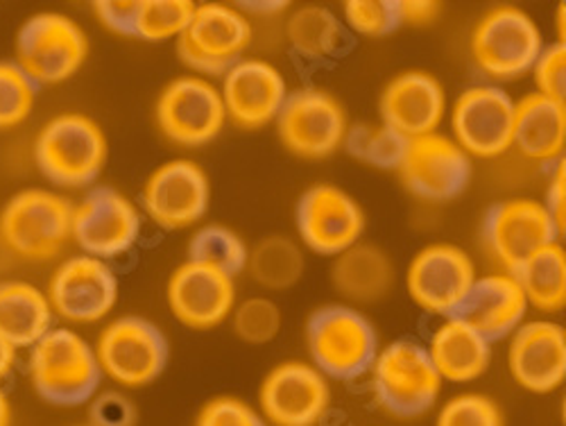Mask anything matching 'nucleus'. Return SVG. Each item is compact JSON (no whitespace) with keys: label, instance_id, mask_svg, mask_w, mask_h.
I'll return each mask as SVG.
<instances>
[{"label":"nucleus","instance_id":"nucleus-41","mask_svg":"<svg viewBox=\"0 0 566 426\" xmlns=\"http://www.w3.org/2000/svg\"><path fill=\"white\" fill-rule=\"evenodd\" d=\"M198 426H265V422L245 402L218 397L202 408Z\"/></svg>","mask_w":566,"mask_h":426},{"label":"nucleus","instance_id":"nucleus-1","mask_svg":"<svg viewBox=\"0 0 566 426\" xmlns=\"http://www.w3.org/2000/svg\"><path fill=\"white\" fill-rule=\"evenodd\" d=\"M28 367L39 397L62 408L91 402L103 382L96 352L71 329H51L30 347Z\"/></svg>","mask_w":566,"mask_h":426},{"label":"nucleus","instance_id":"nucleus-29","mask_svg":"<svg viewBox=\"0 0 566 426\" xmlns=\"http://www.w3.org/2000/svg\"><path fill=\"white\" fill-rule=\"evenodd\" d=\"M332 281L347 300L376 302L395 287V266L381 248L358 241L338 254L332 268Z\"/></svg>","mask_w":566,"mask_h":426},{"label":"nucleus","instance_id":"nucleus-23","mask_svg":"<svg viewBox=\"0 0 566 426\" xmlns=\"http://www.w3.org/2000/svg\"><path fill=\"white\" fill-rule=\"evenodd\" d=\"M168 304L181 324L213 329L233 311V279L209 266L186 261L170 274Z\"/></svg>","mask_w":566,"mask_h":426},{"label":"nucleus","instance_id":"nucleus-3","mask_svg":"<svg viewBox=\"0 0 566 426\" xmlns=\"http://www.w3.org/2000/svg\"><path fill=\"white\" fill-rule=\"evenodd\" d=\"M73 205L45 188H28L0 211V236L17 259L51 261L71 241Z\"/></svg>","mask_w":566,"mask_h":426},{"label":"nucleus","instance_id":"nucleus-47","mask_svg":"<svg viewBox=\"0 0 566 426\" xmlns=\"http://www.w3.org/2000/svg\"><path fill=\"white\" fill-rule=\"evenodd\" d=\"M0 426H12V404L3 388H0Z\"/></svg>","mask_w":566,"mask_h":426},{"label":"nucleus","instance_id":"nucleus-26","mask_svg":"<svg viewBox=\"0 0 566 426\" xmlns=\"http://www.w3.org/2000/svg\"><path fill=\"white\" fill-rule=\"evenodd\" d=\"M566 144V105L539 93L514 105L512 146L537 162L562 159Z\"/></svg>","mask_w":566,"mask_h":426},{"label":"nucleus","instance_id":"nucleus-45","mask_svg":"<svg viewBox=\"0 0 566 426\" xmlns=\"http://www.w3.org/2000/svg\"><path fill=\"white\" fill-rule=\"evenodd\" d=\"M399 10H401V23L410 25H427L436 21L440 12V3H433V0H399Z\"/></svg>","mask_w":566,"mask_h":426},{"label":"nucleus","instance_id":"nucleus-14","mask_svg":"<svg viewBox=\"0 0 566 426\" xmlns=\"http://www.w3.org/2000/svg\"><path fill=\"white\" fill-rule=\"evenodd\" d=\"M397 170L412 196L431 202H447L467 188L471 179V159L453 138L429 134L410 141Z\"/></svg>","mask_w":566,"mask_h":426},{"label":"nucleus","instance_id":"nucleus-17","mask_svg":"<svg viewBox=\"0 0 566 426\" xmlns=\"http://www.w3.org/2000/svg\"><path fill=\"white\" fill-rule=\"evenodd\" d=\"M363 229V209L338 186L317 184L300 198L297 231L317 254L338 257L360 241Z\"/></svg>","mask_w":566,"mask_h":426},{"label":"nucleus","instance_id":"nucleus-44","mask_svg":"<svg viewBox=\"0 0 566 426\" xmlns=\"http://www.w3.org/2000/svg\"><path fill=\"white\" fill-rule=\"evenodd\" d=\"M557 233L564 236V222H566V170H564V162L559 159L557 170L553 173V181L548 188V202L544 205Z\"/></svg>","mask_w":566,"mask_h":426},{"label":"nucleus","instance_id":"nucleus-24","mask_svg":"<svg viewBox=\"0 0 566 426\" xmlns=\"http://www.w3.org/2000/svg\"><path fill=\"white\" fill-rule=\"evenodd\" d=\"M379 110L386 127L412 141L436 134L447 112V96L431 73L408 71L386 86Z\"/></svg>","mask_w":566,"mask_h":426},{"label":"nucleus","instance_id":"nucleus-28","mask_svg":"<svg viewBox=\"0 0 566 426\" xmlns=\"http://www.w3.org/2000/svg\"><path fill=\"white\" fill-rule=\"evenodd\" d=\"M427 352L442 382L449 378L455 384H467L483 376L492 361L490 343L458 318H449L438 326Z\"/></svg>","mask_w":566,"mask_h":426},{"label":"nucleus","instance_id":"nucleus-36","mask_svg":"<svg viewBox=\"0 0 566 426\" xmlns=\"http://www.w3.org/2000/svg\"><path fill=\"white\" fill-rule=\"evenodd\" d=\"M39 86L14 64L0 62V129H12L28 121Z\"/></svg>","mask_w":566,"mask_h":426},{"label":"nucleus","instance_id":"nucleus-38","mask_svg":"<svg viewBox=\"0 0 566 426\" xmlns=\"http://www.w3.org/2000/svg\"><path fill=\"white\" fill-rule=\"evenodd\" d=\"M345 19L365 37H386L403 25L399 0H347Z\"/></svg>","mask_w":566,"mask_h":426},{"label":"nucleus","instance_id":"nucleus-49","mask_svg":"<svg viewBox=\"0 0 566 426\" xmlns=\"http://www.w3.org/2000/svg\"><path fill=\"white\" fill-rule=\"evenodd\" d=\"M564 12H566V8H564V3L557 8V30H559V41L557 43H564V39H566V30H564Z\"/></svg>","mask_w":566,"mask_h":426},{"label":"nucleus","instance_id":"nucleus-34","mask_svg":"<svg viewBox=\"0 0 566 426\" xmlns=\"http://www.w3.org/2000/svg\"><path fill=\"white\" fill-rule=\"evenodd\" d=\"M343 144L354 159L374 168L392 170L399 168L410 141L386 125L365 123L347 129Z\"/></svg>","mask_w":566,"mask_h":426},{"label":"nucleus","instance_id":"nucleus-46","mask_svg":"<svg viewBox=\"0 0 566 426\" xmlns=\"http://www.w3.org/2000/svg\"><path fill=\"white\" fill-rule=\"evenodd\" d=\"M14 363H17V350L0 336V382L14 370Z\"/></svg>","mask_w":566,"mask_h":426},{"label":"nucleus","instance_id":"nucleus-25","mask_svg":"<svg viewBox=\"0 0 566 426\" xmlns=\"http://www.w3.org/2000/svg\"><path fill=\"white\" fill-rule=\"evenodd\" d=\"M526 309L528 302L522 287L505 272L476 279L453 318L474 329L488 343H494L522 326Z\"/></svg>","mask_w":566,"mask_h":426},{"label":"nucleus","instance_id":"nucleus-15","mask_svg":"<svg viewBox=\"0 0 566 426\" xmlns=\"http://www.w3.org/2000/svg\"><path fill=\"white\" fill-rule=\"evenodd\" d=\"M476 270L469 254L449 243L423 248L408 266L406 287L417 306L429 313L453 318L474 287Z\"/></svg>","mask_w":566,"mask_h":426},{"label":"nucleus","instance_id":"nucleus-33","mask_svg":"<svg viewBox=\"0 0 566 426\" xmlns=\"http://www.w3.org/2000/svg\"><path fill=\"white\" fill-rule=\"evenodd\" d=\"M248 246L235 231L222 225H207L196 231L188 246V261L209 266L233 279L248 266Z\"/></svg>","mask_w":566,"mask_h":426},{"label":"nucleus","instance_id":"nucleus-22","mask_svg":"<svg viewBox=\"0 0 566 426\" xmlns=\"http://www.w3.org/2000/svg\"><path fill=\"white\" fill-rule=\"evenodd\" d=\"M507 365L514 382L537 395L553 393L566 376V334L548 320L526 322L514 331Z\"/></svg>","mask_w":566,"mask_h":426},{"label":"nucleus","instance_id":"nucleus-8","mask_svg":"<svg viewBox=\"0 0 566 426\" xmlns=\"http://www.w3.org/2000/svg\"><path fill=\"white\" fill-rule=\"evenodd\" d=\"M250 21L229 6L207 3L196 8L191 21L177 37L179 60L202 75H224L243 60L252 43Z\"/></svg>","mask_w":566,"mask_h":426},{"label":"nucleus","instance_id":"nucleus-37","mask_svg":"<svg viewBox=\"0 0 566 426\" xmlns=\"http://www.w3.org/2000/svg\"><path fill=\"white\" fill-rule=\"evenodd\" d=\"M231 313L235 336L250 345H265L274 341L281 329V311L268 298H250Z\"/></svg>","mask_w":566,"mask_h":426},{"label":"nucleus","instance_id":"nucleus-6","mask_svg":"<svg viewBox=\"0 0 566 426\" xmlns=\"http://www.w3.org/2000/svg\"><path fill=\"white\" fill-rule=\"evenodd\" d=\"M371 384L376 399L388 413L417 417L436 404L442 391V376L427 347L415 341H397L376 354Z\"/></svg>","mask_w":566,"mask_h":426},{"label":"nucleus","instance_id":"nucleus-9","mask_svg":"<svg viewBox=\"0 0 566 426\" xmlns=\"http://www.w3.org/2000/svg\"><path fill=\"white\" fill-rule=\"evenodd\" d=\"M542 51L544 39L537 23L512 6L488 12L471 37L479 69L496 80H516L533 71Z\"/></svg>","mask_w":566,"mask_h":426},{"label":"nucleus","instance_id":"nucleus-11","mask_svg":"<svg viewBox=\"0 0 566 426\" xmlns=\"http://www.w3.org/2000/svg\"><path fill=\"white\" fill-rule=\"evenodd\" d=\"M140 233L136 205L112 186L91 188L86 198L73 207L71 241L93 259H114L134 248Z\"/></svg>","mask_w":566,"mask_h":426},{"label":"nucleus","instance_id":"nucleus-32","mask_svg":"<svg viewBox=\"0 0 566 426\" xmlns=\"http://www.w3.org/2000/svg\"><path fill=\"white\" fill-rule=\"evenodd\" d=\"M286 34L293 49L308 60H322L334 55L343 41V28L338 17L317 6L297 10L286 25Z\"/></svg>","mask_w":566,"mask_h":426},{"label":"nucleus","instance_id":"nucleus-20","mask_svg":"<svg viewBox=\"0 0 566 426\" xmlns=\"http://www.w3.org/2000/svg\"><path fill=\"white\" fill-rule=\"evenodd\" d=\"M328 399L324 374L300 361L276 365L261 386V408L274 426H315Z\"/></svg>","mask_w":566,"mask_h":426},{"label":"nucleus","instance_id":"nucleus-39","mask_svg":"<svg viewBox=\"0 0 566 426\" xmlns=\"http://www.w3.org/2000/svg\"><path fill=\"white\" fill-rule=\"evenodd\" d=\"M438 426H503V415L490 397L464 393L444 404Z\"/></svg>","mask_w":566,"mask_h":426},{"label":"nucleus","instance_id":"nucleus-13","mask_svg":"<svg viewBox=\"0 0 566 426\" xmlns=\"http://www.w3.org/2000/svg\"><path fill=\"white\" fill-rule=\"evenodd\" d=\"M45 298L62 320L91 324L109 315L116 306L118 279L101 259L71 257L53 272Z\"/></svg>","mask_w":566,"mask_h":426},{"label":"nucleus","instance_id":"nucleus-48","mask_svg":"<svg viewBox=\"0 0 566 426\" xmlns=\"http://www.w3.org/2000/svg\"><path fill=\"white\" fill-rule=\"evenodd\" d=\"M14 254H12V250L8 248V243L3 241V236H0V272H6V270H10V266L14 263Z\"/></svg>","mask_w":566,"mask_h":426},{"label":"nucleus","instance_id":"nucleus-19","mask_svg":"<svg viewBox=\"0 0 566 426\" xmlns=\"http://www.w3.org/2000/svg\"><path fill=\"white\" fill-rule=\"evenodd\" d=\"M211 184L207 173L188 159L159 166L144 188V209L164 229L196 225L209 209Z\"/></svg>","mask_w":566,"mask_h":426},{"label":"nucleus","instance_id":"nucleus-5","mask_svg":"<svg viewBox=\"0 0 566 426\" xmlns=\"http://www.w3.org/2000/svg\"><path fill=\"white\" fill-rule=\"evenodd\" d=\"M86 32L57 12L30 17L17 34L14 64L36 86H55L71 80L86 62Z\"/></svg>","mask_w":566,"mask_h":426},{"label":"nucleus","instance_id":"nucleus-40","mask_svg":"<svg viewBox=\"0 0 566 426\" xmlns=\"http://www.w3.org/2000/svg\"><path fill=\"white\" fill-rule=\"evenodd\" d=\"M539 96L564 103L566 96V45L553 43L542 51L533 66Z\"/></svg>","mask_w":566,"mask_h":426},{"label":"nucleus","instance_id":"nucleus-12","mask_svg":"<svg viewBox=\"0 0 566 426\" xmlns=\"http://www.w3.org/2000/svg\"><path fill=\"white\" fill-rule=\"evenodd\" d=\"M227 121L220 91L202 77L172 80L157 103V123L177 146L198 148L213 141Z\"/></svg>","mask_w":566,"mask_h":426},{"label":"nucleus","instance_id":"nucleus-2","mask_svg":"<svg viewBox=\"0 0 566 426\" xmlns=\"http://www.w3.org/2000/svg\"><path fill=\"white\" fill-rule=\"evenodd\" d=\"M34 162L39 173L55 186H88L107 164L105 132L84 114H60L39 129Z\"/></svg>","mask_w":566,"mask_h":426},{"label":"nucleus","instance_id":"nucleus-10","mask_svg":"<svg viewBox=\"0 0 566 426\" xmlns=\"http://www.w3.org/2000/svg\"><path fill=\"white\" fill-rule=\"evenodd\" d=\"M281 144L302 159H324L345 141L347 116L332 93L302 89L291 93L276 116Z\"/></svg>","mask_w":566,"mask_h":426},{"label":"nucleus","instance_id":"nucleus-35","mask_svg":"<svg viewBox=\"0 0 566 426\" xmlns=\"http://www.w3.org/2000/svg\"><path fill=\"white\" fill-rule=\"evenodd\" d=\"M196 12L191 0H140L136 19V39L168 41L177 39Z\"/></svg>","mask_w":566,"mask_h":426},{"label":"nucleus","instance_id":"nucleus-43","mask_svg":"<svg viewBox=\"0 0 566 426\" xmlns=\"http://www.w3.org/2000/svg\"><path fill=\"white\" fill-rule=\"evenodd\" d=\"M88 417L93 426H134L136 408L120 393H103L93 399Z\"/></svg>","mask_w":566,"mask_h":426},{"label":"nucleus","instance_id":"nucleus-7","mask_svg":"<svg viewBox=\"0 0 566 426\" xmlns=\"http://www.w3.org/2000/svg\"><path fill=\"white\" fill-rule=\"evenodd\" d=\"M93 352L101 372L127 388L153 384L168 363L164 331L138 315H123L107 324Z\"/></svg>","mask_w":566,"mask_h":426},{"label":"nucleus","instance_id":"nucleus-30","mask_svg":"<svg viewBox=\"0 0 566 426\" xmlns=\"http://www.w3.org/2000/svg\"><path fill=\"white\" fill-rule=\"evenodd\" d=\"M522 287L526 302L544 313L562 311L566 304V254L553 243L533 254L512 274Z\"/></svg>","mask_w":566,"mask_h":426},{"label":"nucleus","instance_id":"nucleus-42","mask_svg":"<svg viewBox=\"0 0 566 426\" xmlns=\"http://www.w3.org/2000/svg\"><path fill=\"white\" fill-rule=\"evenodd\" d=\"M138 3L140 0H96L93 12L107 30L123 37H136Z\"/></svg>","mask_w":566,"mask_h":426},{"label":"nucleus","instance_id":"nucleus-31","mask_svg":"<svg viewBox=\"0 0 566 426\" xmlns=\"http://www.w3.org/2000/svg\"><path fill=\"white\" fill-rule=\"evenodd\" d=\"M256 283L268 291L291 289L304 274V254L300 246L286 236H270L263 239L250 254L248 266Z\"/></svg>","mask_w":566,"mask_h":426},{"label":"nucleus","instance_id":"nucleus-21","mask_svg":"<svg viewBox=\"0 0 566 426\" xmlns=\"http://www.w3.org/2000/svg\"><path fill=\"white\" fill-rule=\"evenodd\" d=\"M222 105L227 116L243 129H261L276 121L289 89L283 75L263 60H241L222 80Z\"/></svg>","mask_w":566,"mask_h":426},{"label":"nucleus","instance_id":"nucleus-27","mask_svg":"<svg viewBox=\"0 0 566 426\" xmlns=\"http://www.w3.org/2000/svg\"><path fill=\"white\" fill-rule=\"evenodd\" d=\"M53 329V309L28 281H0V336L14 350L34 347Z\"/></svg>","mask_w":566,"mask_h":426},{"label":"nucleus","instance_id":"nucleus-18","mask_svg":"<svg viewBox=\"0 0 566 426\" xmlns=\"http://www.w3.org/2000/svg\"><path fill=\"white\" fill-rule=\"evenodd\" d=\"M455 144L476 157H499L512 146L514 103L499 86H471L451 112Z\"/></svg>","mask_w":566,"mask_h":426},{"label":"nucleus","instance_id":"nucleus-16","mask_svg":"<svg viewBox=\"0 0 566 426\" xmlns=\"http://www.w3.org/2000/svg\"><path fill=\"white\" fill-rule=\"evenodd\" d=\"M485 243L494 259L514 274L533 254L557 243V229L544 205L507 200L494 205L483 225Z\"/></svg>","mask_w":566,"mask_h":426},{"label":"nucleus","instance_id":"nucleus-4","mask_svg":"<svg viewBox=\"0 0 566 426\" xmlns=\"http://www.w3.org/2000/svg\"><path fill=\"white\" fill-rule=\"evenodd\" d=\"M306 343L315 367L334 378L363 376L379 354L374 324L356 309L343 304H328L311 313Z\"/></svg>","mask_w":566,"mask_h":426}]
</instances>
